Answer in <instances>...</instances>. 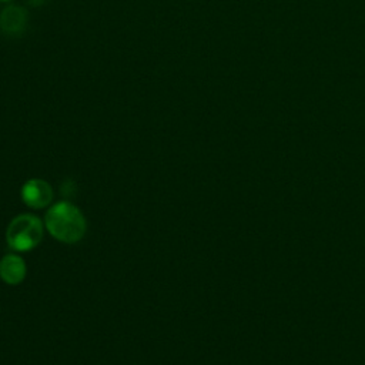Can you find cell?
<instances>
[{"label": "cell", "instance_id": "cell-1", "mask_svg": "<svg viewBox=\"0 0 365 365\" xmlns=\"http://www.w3.org/2000/svg\"><path fill=\"white\" fill-rule=\"evenodd\" d=\"M47 231L58 241L74 244L86 234V218L71 202L60 201L51 205L44 217Z\"/></svg>", "mask_w": 365, "mask_h": 365}, {"label": "cell", "instance_id": "cell-2", "mask_svg": "<svg viewBox=\"0 0 365 365\" xmlns=\"http://www.w3.org/2000/svg\"><path fill=\"white\" fill-rule=\"evenodd\" d=\"M43 238V224L38 217L31 214H20L14 217L7 230L6 241L14 251H29L38 245Z\"/></svg>", "mask_w": 365, "mask_h": 365}, {"label": "cell", "instance_id": "cell-3", "mask_svg": "<svg viewBox=\"0 0 365 365\" xmlns=\"http://www.w3.org/2000/svg\"><path fill=\"white\" fill-rule=\"evenodd\" d=\"M21 200L30 208H44L53 200V190L47 181L31 178L21 187Z\"/></svg>", "mask_w": 365, "mask_h": 365}, {"label": "cell", "instance_id": "cell-4", "mask_svg": "<svg viewBox=\"0 0 365 365\" xmlns=\"http://www.w3.org/2000/svg\"><path fill=\"white\" fill-rule=\"evenodd\" d=\"M29 14L24 7L7 6L0 13V30L7 36H21L27 27Z\"/></svg>", "mask_w": 365, "mask_h": 365}, {"label": "cell", "instance_id": "cell-5", "mask_svg": "<svg viewBox=\"0 0 365 365\" xmlns=\"http://www.w3.org/2000/svg\"><path fill=\"white\" fill-rule=\"evenodd\" d=\"M26 262L17 254H7L0 259V278L10 285L20 284L26 277Z\"/></svg>", "mask_w": 365, "mask_h": 365}, {"label": "cell", "instance_id": "cell-6", "mask_svg": "<svg viewBox=\"0 0 365 365\" xmlns=\"http://www.w3.org/2000/svg\"><path fill=\"white\" fill-rule=\"evenodd\" d=\"M29 3L34 7H38V6H43L44 3H47V0H29Z\"/></svg>", "mask_w": 365, "mask_h": 365}, {"label": "cell", "instance_id": "cell-7", "mask_svg": "<svg viewBox=\"0 0 365 365\" xmlns=\"http://www.w3.org/2000/svg\"><path fill=\"white\" fill-rule=\"evenodd\" d=\"M0 1H7V0H0Z\"/></svg>", "mask_w": 365, "mask_h": 365}]
</instances>
